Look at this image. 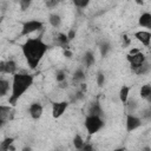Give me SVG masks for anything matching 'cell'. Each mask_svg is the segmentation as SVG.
Wrapping results in <instances>:
<instances>
[{
    "instance_id": "33",
    "label": "cell",
    "mask_w": 151,
    "mask_h": 151,
    "mask_svg": "<svg viewBox=\"0 0 151 151\" xmlns=\"http://www.w3.org/2000/svg\"><path fill=\"white\" fill-rule=\"evenodd\" d=\"M4 124H5V122H4V120H0V129L2 127V125H4Z\"/></svg>"
},
{
    "instance_id": "21",
    "label": "cell",
    "mask_w": 151,
    "mask_h": 151,
    "mask_svg": "<svg viewBox=\"0 0 151 151\" xmlns=\"http://www.w3.org/2000/svg\"><path fill=\"white\" fill-rule=\"evenodd\" d=\"M84 144H85V140L83 139V137L80 134H76V137L73 138V145H74V147L77 150H81L83 146H84Z\"/></svg>"
},
{
    "instance_id": "1",
    "label": "cell",
    "mask_w": 151,
    "mask_h": 151,
    "mask_svg": "<svg viewBox=\"0 0 151 151\" xmlns=\"http://www.w3.org/2000/svg\"><path fill=\"white\" fill-rule=\"evenodd\" d=\"M47 48L48 46L40 38H28L21 46L22 54L31 68H35L40 64Z\"/></svg>"
},
{
    "instance_id": "9",
    "label": "cell",
    "mask_w": 151,
    "mask_h": 151,
    "mask_svg": "<svg viewBox=\"0 0 151 151\" xmlns=\"http://www.w3.org/2000/svg\"><path fill=\"white\" fill-rule=\"evenodd\" d=\"M134 38L142 42V45H144L145 47H149L150 46V42H151V33L149 31H138L134 33Z\"/></svg>"
},
{
    "instance_id": "17",
    "label": "cell",
    "mask_w": 151,
    "mask_h": 151,
    "mask_svg": "<svg viewBox=\"0 0 151 151\" xmlns=\"http://www.w3.org/2000/svg\"><path fill=\"white\" fill-rule=\"evenodd\" d=\"M11 113V106L7 105H0V120L6 122Z\"/></svg>"
},
{
    "instance_id": "24",
    "label": "cell",
    "mask_w": 151,
    "mask_h": 151,
    "mask_svg": "<svg viewBox=\"0 0 151 151\" xmlns=\"http://www.w3.org/2000/svg\"><path fill=\"white\" fill-rule=\"evenodd\" d=\"M73 4H74V6L78 7V8H85V7L88 5V1H87V0H81V1L76 0Z\"/></svg>"
},
{
    "instance_id": "5",
    "label": "cell",
    "mask_w": 151,
    "mask_h": 151,
    "mask_svg": "<svg viewBox=\"0 0 151 151\" xmlns=\"http://www.w3.org/2000/svg\"><path fill=\"white\" fill-rule=\"evenodd\" d=\"M44 27V24L39 20H28L26 22H24L22 27H21V32L20 35L25 37V35H29L32 33H34L35 31H40Z\"/></svg>"
},
{
    "instance_id": "15",
    "label": "cell",
    "mask_w": 151,
    "mask_h": 151,
    "mask_svg": "<svg viewBox=\"0 0 151 151\" xmlns=\"http://www.w3.org/2000/svg\"><path fill=\"white\" fill-rule=\"evenodd\" d=\"M48 21H50L52 27H59L61 25V17L59 14H57V13H52L48 17Z\"/></svg>"
},
{
    "instance_id": "25",
    "label": "cell",
    "mask_w": 151,
    "mask_h": 151,
    "mask_svg": "<svg viewBox=\"0 0 151 151\" xmlns=\"http://www.w3.org/2000/svg\"><path fill=\"white\" fill-rule=\"evenodd\" d=\"M55 78H57V81H59V83H63L65 79H66V76H65V72L64 71H58L57 72V74H55Z\"/></svg>"
},
{
    "instance_id": "29",
    "label": "cell",
    "mask_w": 151,
    "mask_h": 151,
    "mask_svg": "<svg viewBox=\"0 0 151 151\" xmlns=\"http://www.w3.org/2000/svg\"><path fill=\"white\" fill-rule=\"evenodd\" d=\"M80 151H93V147H92V144H90V143H87V142H85V144H84V146H83V149H81Z\"/></svg>"
},
{
    "instance_id": "19",
    "label": "cell",
    "mask_w": 151,
    "mask_h": 151,
    "mask_svg": "<svg viewBox=\"0 0 151 151\" xmlns=\"http://www.w3.org/2000/svg\"><path fill=\"white\" fill-rule=\"evenodd\" d=\"M101 114V107L99 105V103H93L88 110V116H99Z\"/></svg>"
},
{
    "instance_id": "6",
    "label": "cell",
    "mask_w": 151,
    "mask_h": 151,
    "mask_svg": "<svg viewBox=\"0 0 151 151\" xmlns=\"http://www.w3.org/2000/svg\"><path fill=\"white\" fill-rule=\"evenodd\" d=\"M17 73V64L13 60L0 61V74H15Z\"/></svg>"
},
{
    "instance_id": "3",
    "label": "cell",
    "mask_w": 151,
    "mask_h": 151,
    "mask_svg": "<svg viewBox=\"0 0 151 151\" xmlns=\"http://www.w3.org/2000/svg\"><path fill=\"white\" fill-rule=\"evenodd\" d=\"M85 129L90 134H94L97 133L99 130L103 129L104 126V122L99 116H88L85 118Z\"/></svg>"
},
{
    "instance_id": "16",
    "label": "cell",
    "mask_w": 151,
    "mask_h": 151,
    "mask_svg": "<svg viewBox=\"0 0 151 151\" xmlns=\"http://www.w3.org/2000/svg\"><path fill=\"white\" fill-rule=\"evenodd\" d=\"M130 94V87L129 86H122L119 90V99L122 103H127Z\"/></svg>"
},
{
    "instance_id": "18",
    "label": "cell",
    "mask_w": 151,
    "mask_h": 151,
    "mask_svg": "<svg viewBox=\"0 0 151 151\" xmlns=\"http://www.w3.org/2000/svg\"><path fill=\"white\" fill-rule=\"evenodd\" d=\"M139 94L143 99H149L151 97V86L149 84H145L140 87V91H139Z\"/></svg>"
},
{
    "instance_id": "8",
    "label": "cell",
    "mask_w": 151,
    "mask_h": 151,
    "mask_svg": "<svg viewBox=\"0 0 151 151\" xmlns=\"http://www.w3.org/2000/svg\"><path fill=\"white\" fill-rule=\"evenodd\" d=\"M140 125H142L140 118L136 117L134 114H127V117H126V130L129 132H132V131L137 130Z\"/></svg>"
},
{
    "instance_id": "22",
    "label": "cell",
    "mask_w": 151,
    "mask_h": 151,
    "mask_svg": "<svg viewBox=\"0 0 151 151\" xmlns=\"http://www.w3.org/2000/svg\"><path fill=\"white\" fill-rule=\"evenodd\" d=\"M149 71H150V64L147 63V60L134 72L136 74H138V76H144V74H146V73H149Z\"/></svg>"
},
{
    "instance_id": "7",
    "label": "cell",
    "mask_w": 151,
    "mask_h": 151,
    "mask_svg": "<svg viewBox=\"0 0 151 151\" xmlns=\"http://www.w3.org/2000/svg\"><path fill=\"white\" fill-rule=\"evenodd\" d=\"M68 103L67 101H54L52 104V116L53 118H59L63 116L65 110L67 109Z\"/></svg>"
},
{
    "instance_id": "23",
    "label": "cell",
    "mask_w": 151,
    "mask_h": 151,
    "mask_svg": "<svg viewBox=\"0 0 151 151\" xmlns=\"http://www.w3.org/2000/svg\"><path fill=\"white\" fill-rule=\"evenodd\" d=\"M85 79V73H84V71L83 70H77L76 72H74V74H73V81H76V83H80V81H83Z\"/></svg>"
},
{
    "instance_id": "34",
    "label": "cell",
    "mask_w": 151,
    "mask_h": 151,
    "mask_svg": "<svg viewBox=\"0 0 151 151\" xmlns=\"http://www.w3.org/2000/svg\"><path fill=\"white\" fill-rule=\"evenodd\" d=\"M0 151H1V150H0Z\"/></svg>"
},
{
    "instance_id": "2",
    "label": "cell",
    "mask_w": 151,
    "mask_h": 151,
    "mask_svg": "<svg viewBox=\"0 0 151 151\" xmlns=\"http://www.w3.org/2000/svg\"><path fill=\"white\" fill-rule=\"evenodd\" d=\"M33 85V76L28 73L13 74L11 84V96L8 98L9 105H15L17 101L25 94V92Z\"/></svg>"
},
{
    "instance_id": "11",
    "label": "cell",
    "mask_w": 151,
    "mask_h": 151,
    "mask_svg": "<svg viewBox=\"0 0 151 151\" xmlns=\"http://www.w3.org/2000/svg\"><path fill=\"white\" fill-rule=\"evenodd\" d=\"M138 24H139V26H142V27L150 28V27H151V14H150L149 12L143 13V14L139 17Z\"/></svg>"
},
{
    "instance_id": "14",
    "label": "cell",
    "mask_w": 151,
    "mask_h": 151,
    "mask_svg": "<svg viewBox=\"0 0 151 151\" xmlns=\"http://www.w3.org/2000/svg\"><path fill=\"white\" fill-rule=\"evenodd\" d=\"M13 142H14V138H12V137L5 138V139L0 143V150H1V151H9V150L12 149Z\"/></svg>"
},
{
    "instance_id": "30",
    "label": "cell",
    "mask_w": 151,
    "mask_h": 151,
    "mask_svg": "<svg viewBox=\"0 0 151 151\" xmlns=\"http://www.w3.org/2000/svg\"><path fill=\"white\" fill-rule=\"evenodd\" d=\"M57 5H58V1H47L46 2V6L47 7H51V8L54 7V6H57Z\"/></svg>"
},
{
    "instance_id": "4",
    "label": "cell",
    "mask_w": 151,
    "mask_h": 151,
    "mask_svg": "<svg viewBox=\"0 0 151 151\" xmlns=\"http://www.w3.org/2000/svg\"><path fill=\"white\" fill-rule=\"evenodd\" d=\"M127 61L130 63V66H131L132 71L136 72V71L146 61V57H145L142 52H139V51H137V50H133V51H131V53L127 55Z\"/></svg>"
},
{
    "instance_id": "28",
    "label": "cell",
    "mask_w": 151,
    "mask_h": 151,
    "mask_svg": "<svg viewBox=\"0 0 151 151\" xmlns=\"http://www.w3.org/2000/svg\"><path fill=\"white\" fill-rule=\"evenodd\" d=\"M110 50V46H109V44H106V42H104L101 46H100V51H101V55H105L106 54V52Z\"/></svg>"
},
{
    "instance_id": "10",
    "label": "cell",
    "mask_w": 151,
    "mask_h": 151,
    "mask_svg": "<svg viewBox=\"0 0 151 151\" xmlns=\"http://www.w3.org/2000/svg\"><path fill=\"white\" fill-rule=\"evenodd\" d=\"M42 111H44V109H42L41 104H39V103H32V104L29 105V107H28L29 116H31L33 119H35V120L41 117Z\"/></svg>"
},
{
    "instance_id": "13",
    "label": "cell",
    "mask_w": 151,
    "mask_h": 151,
    "mask_svg": "<svg viewBox=\"0 0 151 151\" xmlns=\"http://www.w3.org/2000/svg\"><path fill=\"white\" fill-rule=\"evenodd\" d=\"M68 41H70V40H68L67 35H66V34H64V33H59V34L55 37V44H57L58 46L64 47V48H66V47H67Z\"/></svg>"
},
{
    "instance_id": "27",
    "label": "cell",
    "mask_w": 151,
    "mask_h": 151,
    "mask_svg": "<svg viewBox=\"0 0 151 151\" xmlns=\"http://www.w3.org/2000/svg\"><path fill=\"white\" fill-rule=\"evenodd\" d=\"M104 81H105V76L103 73H98V76H97V84L99 86H103Z\"/></svg>"
},
{
    "instance_id": "32",
    "label": "cell",
    "mask_w": 151,
    "mask_h": 151,
    "mask_svg": "<svg viewBox=\"0 0 151 151\" xmlns=\"http://www.w3.org/2000/svg\"><path fill=\"white\" fill-rule=\"evenodd\" d=\"M113 151H125V150L122 149V147H118V149H116V150H113Z\"/></svg>"
},
{
    "instance_id": "31",
    "label": "cell",
    "mask_w": 151,
    "mask_h": 151,
    "mask_svg": "<svg viewBox=\"0 0 151 151\" xmlns=\"http://www.w3.org/2000/svg\"><path fill=\"white\" fill-rule=\"evenodd\" d=\"M22 151H31V147L26 146V147H24V149H22Z\"/></svg>"
},
{
    "instance_id": "26",
    "label": "cell",
    "mask_w": 151,
    "mask_h": 151,
    "mask_svg": "<svg viewBox=\"0 0 151 151\" xmlns=\"http://www.w3.org/2000/svg\"><path fill=\"white\" fill-rule=\"evenodd\" d=\"M19 5H20L21 9L25 11V9H27V8L31 6V1H29V0H21V1L19 2Z\"/></svg>"
},
{
    "instance_id": "20",
    "label": "cell",
    "mask_w": 151,
    "mask_h": 151,
    "mask_svg": "<svg viewBox=\"0 0 151 151\" xmlns=\"http://www.w3.org/2000/svg\"><path fill=\"white\" fill-rule=\"evenodd\" d=\"M84 64L86 65V67H91L94 64V55L92 54V52H86L84 55Z\"/></svg>"
},
{
    "instance_id": "12",
    "label": "cell",
    "mask_w": 151,
    "mask_h": 151,
    "mask_svg": "<svg viewBox=\"0 0 151 151\" xmlns=\"http://www.w3.org/2000/svg\"><path fill=\"white\" fill-rule=\"evenodd\" d=\"M9 88H11L9 81L0 77V97L6 96V94L9 92Z\"/></svg>"
}]
</instances>
